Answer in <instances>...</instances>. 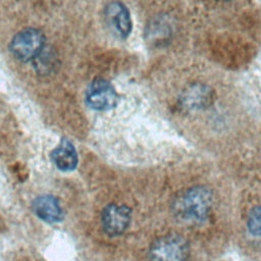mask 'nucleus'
Listing matches in <instances>:
<instances>
[{"label": "nucleus", "instance_id": "nucleus-1", "mask_svg": "<svg viewBox=\"0 0 261 261\" xmlns=\"http://www.w3.org/2000/svg\"><path fill=\"white\" fill-rule=\"evenodd\" d=\"M212 206V194L204 187L186 191L174 203L175 215L187 222H200L207 218Z\"/></svg>", "mask_w": 261, "mask_h": 261}, {"label": "nucleus", "instance_id": "nucleus-2", "mask_svg": "<svg viewBox=\"0 0 261 261\" xmlns=\"http://www.w3.org/2000/svg\"><path fill=\"white\" fill-rule=\"evenodd\" d=\"M190 249L178 234L164 236L153 243L149 251L150 261H187Z\"/></svg>", "mask_w": 261, "mask_h": 261}, {"label": "nucleus", "instance_id": "nucleus-3", "mask_svg": "<svg viewBox=\"0 0 261 261\" xmlns=\"http://www.w3.org/2000/svg\"><path fill=\"white\" fill-rule=\"evenodd\" d=\"M45 47V37L37 29L28 28L18 32L10 43L13 56L21 61L34 60Z\"/></svg>", "mask_w": 261, "mask_h": 261}, {"label": "nucleus", "instance_id": "nucleus-4", "mask_svg": "<svg viewBox=\"0 0 261 261\" xmlns=\"http://www.w3.org/2000/svg\"><path fill=\"white\" fill-rule=\"evenodd\" d=\"M118 94L112 85L101 77L95 79L89 86L86 94L87 104L99 111L114 108L118 103Z\"/></svg>", "mask_w": 261, "mask_h": 261}, {"label": "nucleus", "instance_id": "nucleus-5", "mask_svg": "<svg viewBox=\"0 0 261 261\" xmlns=\"http://www.w3.org/2000/svg\"><path fill=\"white\" fill-rule=\"evenodd\" d=\"M132 211L124 205L110 204L104 208L101 223L104 231L111 237L121 234L130 222Z\"/></svg>", "mask_w": 261, "mask_h": 261}, {"label": "nucleus", "instance_id": "nucleus-6", "mask_svg": "<svg viewBox=\"0 0 261 261\" xmlns=\"http://www.w3.org/2000/svg\"><path fill=\"white\" fill-rule=\"evenodd\" d=\"M108 25L120 38L125 39L132 32V18L127 7L119 1H112L105 7Z\"/></svg>", "mask_w": 261, "mask_h": 261}, {"label": "nucleus", "instance_id": "nucleus-7", "mask_svg": "<svg viewBox=\"0 0 261 261\" xmlns=\"http://www.w3.org/2000/svg\"><path fill=\"white\" fill-rule=\"evenodd\" d=\"M34 213L43 221L55 223L62 221L64 214L58 199L52 195L37 197L32 203Z\"/></svg>", "mask_w": 261, "mask_h": 261}, {"label": "nucleus", "instance_id": "nucleus-8", "mask_svg": "<svg viewBox=\"0 0 261 261\" xmlns=\"http://www.w3.org/2000/svg\"><path fill=\"white\" fill-rule=\"evenodd\" d=\"M51 158L54 164L61 171H71L75 169L79 158L73 144L66 138H63L59 145L51 152Z\"/></svg>", "mask_w": 261, "mask_h": 261}, {"label": "nucleus", "instance_id": "nucleus-9", "mask_svg": "<svg viewBox=\"0 0 261 261\" xmlns=\"http://www.w3.org/2000/svg\"><path fill=\"white\" fill-rule=\"evenodd\" d=\"M212 100V91L203 85H194L187 89L180 97L181 106L188 109L206 107Z\"/></svg>", "mask_w": 261, "mask_h": 261}, {"label": "nucleus", "instance_id": "nucleus-10", "mask_svg": "<svg viewBox=\"0 0 261 261\" xmlns=\"http://www.w3.org/2000/svg\"><path fill=\"white\" fill-rule=\"evenodd\" d=\"M34 60L35 66L40 73H48L54 66V55L52 51L46 50L45 47Z\"/></svg>", "mask_w": 261, "mask_h": 261}, {"label": "nucleus", "instance_id": "nucleus-11", "mask_svg": "<svg viewBox=\"0 0 261 261\" xmlns=\"http://www.w3.org/2000/svg\"><path fill=\"white\" fill-rule=\"evenodd\" d=\"M249 230L257 237H261V206L251 210L248 217Z\"/></svg>", "mask_w": 261, "mask_h": 261}]
</instances>
